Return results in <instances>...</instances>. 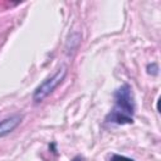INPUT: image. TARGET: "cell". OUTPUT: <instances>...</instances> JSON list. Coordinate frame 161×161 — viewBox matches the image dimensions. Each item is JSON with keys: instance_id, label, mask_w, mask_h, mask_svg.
<instances>
[{"instance_id": "cell-1", "label": "cell", "mask_w": 161, "mask_h": 161, "mask_svg": "<svg viewBox=\"0 0 161 161\" xmlns=\"http://www.w3.org/2000/svg\"><path fill=\"white\" fill-rule=\"evenodd\" d=\"M114 98H116V104L112 112L108 114L107 119H109V122H116L119 125L131 123L133 114V99L130 86L123 84L116 92Z\"/></svg>"}, {"instance_id": "cell-2", "label": "cell", "mask_w": 161, "mask_h": 161, "mask_svg": "<svg viewBox=\"0 0 161 161\" xmlns=\"http://www.w3.org/2000/svg\"><path fill=\"white\" fill-rule=\"evenodd\" d=\"M65 74H67V70H65V67H63V68L59 69L53 77H50V78H48L47 80H44V82L35 89L34 96H33L34 101H35V102H40V101L44 99L49 93H52V92L55 89V87L62 83V80L64 79Z\"/></svg>"}, {"instance_id": "cell-3", "label": "cell", "mask_w": 161, "mask_h": 161, "mask_svg": "<svg viewBox=\"0 0 161 161\" xmlns=\"http://www.w3.org/2000/svg\"><path fill=\"white\" fill-rule=\"evenodd\" d=\"M21 116H11L10 118H6L4 119L1 123H0V137L10 133L20 122H21Z\"/></svg>"}, {"instance_id": "cell-4", "label": "cell", "mask_w": 161, "mask_h": 161, "mask_svg": "<svg viewBox=\"0 0 161 161\" xmlns=\"http://www.w3.org/2000/svg\"><path fill=\"white\" fill-rule=\"evenodd\" d=\"M111 161H133L132 158H128L126 156H121V155H113Z\"/></svg>"}, {"instance_id": "cell-5", "label": "cell", "mask_w": 161, "mask_h": 161, "mask_svg": "<svg viewBox=\"0 0 161 161\" xmlns=\"http://www.w3.org/2000/svg\"><path fill=\"white\" fill-rule=\"evenodd\" d=\"M73 161H82V160H80V157H75Z\"/></svg>"}]
</instances>
